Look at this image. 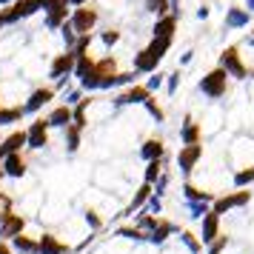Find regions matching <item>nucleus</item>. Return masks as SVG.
Segmentation results:
<instances>
[{"label":"nucleus","instance_id":"21","mask_svg":"<svg viewBox=\"0 0 254 254\" xmlns=\"http://www.w3.org/2000/svg\"><path fill=\"white\" fill-rule=\"evenodd\" d=\"M154 37H174V17H163L154 26Z\"/></svg>","mask_w":254,"mask_h":254},{"label":"nucleus","instance_id":"31","mask_svg":"<svg viewBox=\"0 0 254 254\" xmlns=\"http://www.w3.org/2000/svg\"><path fill=\"white\" fill-rule=\"evenodd\" d=\"M246 20H249V17H246V12H231V14H229V23H237V26H243Z\"/></svg>","mask_w":254,"mask_h":254},{"label":"nucleus","instance_id":"15","mask_svg":"<svg viewBox=\"0 0 254 254\" xmlns=\"http://www.w3.org/2000/svg\"><path fill=\"white\" fill-rule=\"evenodd\" d=\"M149 97H151V92L146 89V86H134L131 92L120 94V97H117V103H134V100H143V103H146Z\"/></svg>","mask_w":254,"mask_h":254},{"label":"nucleus","instance_id":"9","mask_svg":"<svg viewBox=\"0 0 254 254\" xmlns=\"http://www.w3.org/2000/svg\"><path fill=\"white\" fill-rule=\"evenodd\" d=\"M23 226H26V220L20 217V214H9V217L0 223V237H17V234H23Z\"/></svg>","mask_w":254,"mask_h":254},{"label":"nucleus","instance_id":"13","mask_svg":"<svg viewBox=\"0 0 254 254\" xmlns=\"http://www.w3.org/2000/svg\"><path fill=\"white\" fill-rule=\"evenodd\" d=\"M149 197H151V186H149V183H143V186L137 189V197H134V200L128 203V208L123 211V217H128V214H134V211H137V208L143 206V203H149Z\"/></svg>","mask_w":254,"mask_h":254},{"label":"nucleus","instance_id":"32","mask_svg":"<svg viewBox=\"0 0 254 254\" xmlns=\"http://www.w3.org/2000/svg\"><path fill=\"white\" fill-rule=\"evenodd\" d=\"M86 220H89V223H92V229H100V226H103V220L97 217V214H94V211H86Z\"/></svg>","mask_w":254,"mask_h":254},{"label":"nucleus","instance_id":"18","mask_svg":"<svg viewBox=\"0 0 254 254\" xmlns=\"http://www.w3.org/2000/svg\"><path fill=\"white\" fill-rule=\"evenodd\" d=\"M71 120V109L69 106H60V109H55L52 112V117H49V126H66Z\"/></svg>","mask_w":254,"mask_h":254},{"label":"nucleus","instance_id":"29","mask_svg":"<svg viewBox=\"0 0 254 254\" xmlns=\"http://www.w3.org/2000/svg\"><path fill=\"white\" fill-rule=\"evenodd\" d=\"M157 177H160V160H151L146 169V183L151 186V180H157Z\"/></svg>","mask_w":254,"mask_h":254},{"label":"nucleus","instance_id":"3","mask_svg":"<svg viewBox=\"0 0 254 254\" xmlns=\"http://www.w3.org/2000/svg\"><path fill=\"white\" fill-rule=\"evenodd\" d=\"M203 92H206L208 97H220V94H226V69L208 71L206 77H203Z\"/></svg>","mask_w":254,"mask_h":254},{"label":"nucleus","instance_id":"7","mask_svg":"<svg viewBox=\"0 0 254 254\" xmlns=\"http://www.w3.org/2000/svg\"><path fill=\"white\" fill-rule=\"evenodd\" d=\"M223 66H226V74H234V77H246L249 71H246V66H243L240 60V52L231 46L226 49V55H223Z\"/></svg>","mask_w":254,"mask_h":254},{"label":"nucleus","instance_id":"22","mask_svg":"<svg viewBox=\"0 0 254 254\" xmlns=\"http://www.w3.org/2000/svg\"><path fill=\"white\" fill-rule=\"evenodd\" d=\"M66 6H52L49 9V26H60L63 20H66Z\"/></svg>","mask_w":254,"mask_h":254},{"label":"nucleus","instance_id":"6","mask_svg":"<svg viewBox=\"0 0 254 254\" xmlns=\"http://www.w3.org/2000/svg\"><path fill=\"white\" fill-rule=\"evenodd\" d=\"M26 143H29L32 149H43V146L49 143V120L32 123V128L26 131Z\"/></svg>","mask_w":254,"mask_h":254},{"label":"nucleus","instance_id":"23","mask_svg":"<svg viewBox=\"0 0 254 254\" xmlns=\"http://www.w3.org/2000/svg\"><path fill=\"white\" fill-rule=\"evenodd\" d=\"M180 237H183V243L189 246V249H191V254H203V243L197 240L191 231H180Z\"/></svg>","mask_w":254,"mask_h":254},{"label":"nucleus","instance_id":"12","mask_svg":"<svg viewBox=\"0 0 254 254\" xmlns=\"http://www.w3.org/2000/svg\"><path fill=\"white\" fill-rule=\"evenodd\" d=\"M26 172V163L20 154H9L6 160H3V174H12V177H23Z\"/></svg>","mask_w":254,"mask_h":254},{"label":"nucleus","instance_id":"33","mask_svg":"<svg viewBox=\"0 0 254 254\" xmlns=\"http://www.w3.org/2000/svg\"><path fill=\"white\" fill-rule=\"evenodd\" d=\"M117 37H120V35H117L115 29H112V32H106V35H103V40H106V43H115Z\"/></svg>","mask_w":254,"mask_h":254},{"label":"nucleus","instance_id":"24","mask_svg":"<svg viewBox=\"0 0 254 254\" xmlns=\"http://www.w3.org/2000/svg\"><path fill=\"white\" fill-rule=\"evenodd\" d=\"M117 237H131V240H149L146 231H140L137 226L134 229H117Z\"/></svg>","mask_w":254,"mask_h":254},{"label":"nucleus","instance_id":"11","mask_svg":"<svg viewBox=\"0 0 254 254\" xmlns=\"http://www.w3.org/2000/svg\"><path fill=\"white\" fill-rule=\"evenodd\" d=\"M200 143H197V146H186L183 151H180V157H177V160H180V169H183V172H191V169H194V163L200 160Z\"/></svg>","mask_w":254,"mask_h":254},{"label":"nucleus","instance_id":"25","mask_svg":"<svg viewBox=\"0 0 254 254\" xmlns=\"http://www.w3.org/2000/svg\"><path fill=\"white\" fill-rule=\"evenodd\" d=\"M23 109H0V123H12V120H20Z\"/></svg>","mask_w":254,"mask_h":254},{"label":"nucleus","instance_id":"16","mask_svg":"<svg viewBox=\"0 0 254 254\" xmlns=\"http://www.w3.org/2000/svg\"><path fill=\"white\" fill-rule=\"evenodd\" d=\"M12 246H14L20 254H37V240L26 237V234H17V237L12 240Z\"/></svg>","mask_w":254,"mask_h":254},{"label":"nucleus","instance_id":"2","mask_svg":"<svg viewBox=\"0 0 254 254\" xmlns=\"http://www.w3.org/2000/svg\"><path fill=\"white\" fill-rule=\"evenodd\" d=\"M94 23H97V12H94L92 6H83V9H77V12H74V17H71V29H74V32H80L83 37L92 32Z\"/></svg>","mask_w":254,"mask_h":254},{"label":"nucleus","instance_id":"4","mask_svg":"<svg viewBox=\"0 0 254 254\" xmlns=\"http://www.w3.org/2000/svg\"><path fill=\"white\" fill-rule=\"evenodd\" d=\"M249 200H252V194H249V191H234V194H226V197H220V200H214L211 211H214V214H226L229 208H234V206H246Z\"/></svg>","mask_w":254,"mask_h":254},{"label":"nucleus","instance_id":"5","mask_svg":"<svg viewBox=\"0 0 254 254\" xmlns=\"http://www.w3.org/2000/svg\"><path fill=\"white\" fill-rule=\"evenodd\" d=\"M220 234V214H214L211 208H208L206 214H203V234H200V243L203 246H211V243L217 240Z\"/></svg>","mask_w":254,"mask_h":254},{"label":"nucleus","instance_id":"37","mask_svg":"<svg viewBox=\"0 0 254 254\" xmlns=\"http://www.w3.org/2000/svg\"><path fill=\"white\" fill-rule=\"evenodd\" d=\"M252 43H254V35H252Z\"/></svg>","mask_w":254,"mask_h":254},{"label":"nucleus","instance_id":"36","mask_svg":"<svg viewBox=\"0 0 254 254\" xmlns=\"http://www.w3.org/2000/svg\"><path fill=\"white\" fill-rule=\"evenodd\" d=\"M0 177H3V163H0Z\"/></svg>","mask_w":254,"mask_h":254},{"label":"nucleus","instance_id":"8","mask_svg":"<svg viewBox=\"0 0 254 254\" xmlns=\"http://www.w3.org/2000/svg\"><path fill=\"white\" fill-rule=\"evenodd\" d=\"M71 249L66 243H60L55 234H43L40 240H37V254H69Z\"/></svg>","mask_w":254,"mask_h":254},{"label":"nucleus","instance_id":"26","mask_svg":"<svg viewBox=\"0 0 254 254\" xmlns=\"http://www.w3.org/2000/svg\"><path fill=\"white\" fill-rule=\"evenodd\" d=\"M9 214H12V200H9V197L0 191V223L9 217Z\"/></svg>","mask_w":254,"mask_h":254},{"label":"nucleus","instance_id":"35","mask_svg":"<svg viewBox=\"0 0 254 254\" xmlns=\"http://www.w3.org/2000/svg\"><path fill=\"white\" fill-rule=\"evenodd\" d=\"M71 3H86V0H71Z\"/></svg>","mask_w":254,"mask_h":254},{"label":"nucleus","instance_id":"14","mask_svg":"<svg viewBox=\"0 0 254 254\" xmlns=\"http://www.w3.org/2000/svg\"><path fill=\"white\" fill-rule=\"evenodd\" d=\"M71 66H74V55H71V52L60 55V58L55 60V63H52V77H60V74L71 71Z\"/></svg>","mask_w":254,"mask_h":254},{"label":"nucleus","instance_id":"1","mask_svg":"<svg viewBox=\"0 0 254 254\" xmlns=\"http://www.w3.org/2000/svg\"><path fill=\"white\" fill-rule=\"evenodd\" d=\"M172 40L174 37H154L149 46L143 49L137 55V71H149V69H154L157 63H160V58H163V52L172 46Z\"/></svg>","mask_w":254,"mask_h":254},{"label":"nucleus","instance_id":"20","mask_svg":"<svg viewBox=\"0 0 254 254\" xmlns=\"http://www.w3.org/2000/svg\"><path fill=\"white\" fill-rule=\"evenodd\" d=\"M143 157H149V160H160L163 157V143L160 140H149V143L143 146Z\"/></svg>","mask_w":254,"mask_h":254},{"label":"nucleus","instance_id":"34","mask_svg":"<svg viewBox=\"0 0 254 254\" xmlns=\"http://www.w3.org/2000/svg\"><path fill=\"white\" fill-rule=\"evenodd\" d=\"M0 254H12V249H9L6 243H0Z\"/></svg>","mask_w":254,"mask_h":254},{"label":"nucleus","instance_id":"19","mask_svg":"<svg viewBox=\"0 0 254 254\" xmlns=\"http://www.w3.org/2000/svg\"><path fill=\"white\" fill-rule=\"evenodd\" d=\"M183 140H186V146H197V140H200V128H197V123L189 117L186 120V128H183Z\"/></svg>","mask_w":254,"mask_h":254},{"label":"nucleus","instance_id":"17","mask_svg":"<svg viewBox=\"0 0 254 254\" xmlns=\"http://www.w3.org/2000/svg\"><path fill=\"white\" fill-rule=\"evenodd\" d=\"M52 89H37L35 94H32V100H29V103H26V109H29V112H35V109H40V106L43 103H49V100H52Z\"/></svg>","mask_w":254,"mask_h":254},{"label":"nucleus","instance_id":"30","mask_svg":"<svg viewBox=\"0 0 254 254\" xmlns=\"http://www.w3.org/2000/svg\"><path fill=\"white\" fill-rule=\"evenodd\" d=\"M252 180H254V166H252V169H246V172L234 174V183H237V186H246V183H252Z\"/></svg>","mask_w":254,"mask_h":254},{"label":"nucleus","instance_id":"27","mask_svg":"<svg viewBox=\"0 0 254 254\" xmlns=\"http://www.w3.org/2000/svg\"><path fill=\"white\" fill-rule=\"evenodd\" d=\"M66 137H69V149L74 151L77 146H80V128H77V126H69V131H66Z\"/></svg>","mask_w":254,"mask_h":254},{"label":"nucleus","instance_id":"10","mask_svg":"<svg viewBox=\"0 0 254 254\" xmlns=\"http://www.w3.org/2000/svg\"><path fill=\"white\" fill-rule=\"evenodd\" d=\"M169 234H180V229L174 226L172 220H166V217H157V226H154V231L149 234V240L151 243H163Z\"/></svg>","mask_w":254,"mask_h":254},{"label":"nucleus","instance_id":"28","mask_svg":"<svg viewBox=\"0 0 254 254\" xmlns=\"http://www.w3.org/2000/svg\"><path fill=\"white\" fill-rule=\"evenodd\" d=\"M226 246H229V237H226V234H217V240L208 246V254H220Z\"/></svg>","mask_w":254,"mask_h":254}]
</instances>
